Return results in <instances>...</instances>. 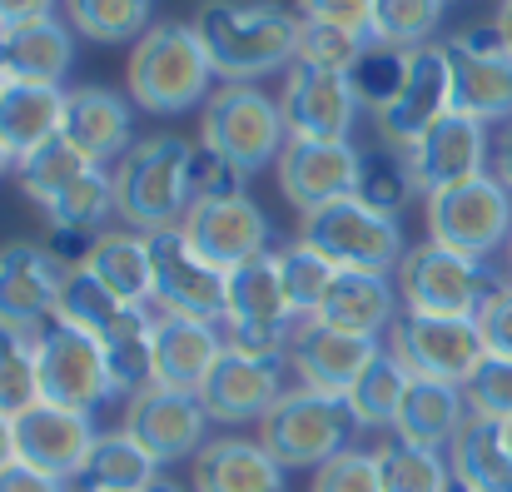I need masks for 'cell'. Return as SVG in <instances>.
<instances>
[{"instance_id":"1","label":"cell","mask_w":512,"mask_h":492,"mask_svg":"<svg viewBox=\"0 0 512 492\" xmlns=\"http://www.w3.org/2000/svg\"><path fill=\"white\" fill-rule=\"evenodd\" d=\"M189 25L224 85H259L299 55V10L279 0H204Z\"/></svg>"},{"instance_id":"2","label":"cell","mask_w":512,"mask_h":492,"mask_svg":"<svg viewBox=\"0 0 512 492\" xmlns=\"http://www.w3.org/2000/svg\"><path fill=\"white\" fill-rule=\"evenodd\" d=\"M130 100L150 115H184L194 105H204L214 90V65L194 35V25L179 20H155L135 45H130Z\"/></svg>"},{"instance_id":"3","label":"cell","mask_w":512,"mask_h":492,"mask_svg":"<svg viewBox=\"0 0 512 492\" xmlns=\"http://www.w3.org/2000/svg\"><path fill=\"white\" fill-rule=\"evenodd\" d=\"M189 150L174 135H150L140 145H130L110 179H115V214L125 219V229L140 234H160V229H179L184 209L194 204L189 194Z\"/></svg>"},{"instance_id":"4","label":"cell","mask_w":512,"mask_h":492,"mask_svg":"<svg viewBox=\"0 0 512 492\" xmlns=\"http://www.w3.org/2000/svg\"><path fill=\"white\" fill-rule=\"evenodd\" d=\"M294 309L284 294L279 254H259L224 274V343L249 358H289Z\"/></svg>"},{"instance_id":"5","label":"cell","mask_w":512,"mask_h":492,"mask_svg":"<svg viewBox=\"0 0 512 492\" xmlns=\"http://www.w3.org/2000/svg\"><path fill=\"white\" fill-rule=\"evenodd\" d=\"M393 284H398V299L408 304L403 314H433V319H478V309L498 289L483 259H468L433 239L408 244Z\"/></svg>"},{"instance_id":"6","label":"cell","mask_w":512,"mask_h":492,"mask_svg":"<svg viewBox=\"0 0 512 492\" xmlns=\"http://www.w3.org/2000/svg\"><path fill=\"white\" fill-rule=\"evenodd\" d=\"M199 140L209 150H219L224 160H234L244 174H259L269 164H279L289 145V125L274 95H264L259 85H219L204 100V120H199Z\"/></svg>"},{"instance_id":"7","label":"cell","mask_w":512,"mask_h":492,"mask_svg":"<svg viewBox=\"0 0 512 492\" xmlns=\"http://www.w3.org/2000/svg\"><path fill=\"white\" fill-rule=\"evenodd\" d=\"M299 239L309 249H319L334 269H368V274H398V264L408 254L403 224L393 214L368 209L358 194L304 214Z\"/></svg>"},{"instance_id":"8","label":"cell","mask_w":512,"mask_h":492,"mask_svg":"<svg viewBox=\"0 0 512 492\" xmlns=\"http://www.w3.org/2000/svg\"><path fill=\"white\" fill-rule=\"evenodd\" d=\"M353 413L339 393H319V388H289L269 418L259 423V443L284 463V468H324L334 453L348 448L353 433Z\"/></svg>"},{"instance_id":"9","label":"cell","mask_w":512,"mask_h":492,"mask_svg":"<svg viewBox=\"0 0 512 492\" xmlns=\"http://www.w3.org/2000/svg\"><path fill=\"white\" fill-rule=\"evenodd\" d=\"M428 239L468 259H488L512 239V189L488 169L478 179L428 194Z\"/></svg>"},{"instance_id":"10","label":"cell","mask_w":512,"mask_h":492,"mask_svg":"<svg viewBox=\"0 0 512 492\" xmlns=\"http://www.w3.org/2000/svg\"><path fill=\"white\" fill-rule=\"evenodd\" d=\"M35 368H40V403H60L75 413H100L105 403H125L110 383L105 348L95 333L75 324H55L35 338Z\"/></svg>"},{"instance_id":"11","label":"cell","mask_w":512,"mask_h":492,"mask_svg":"<svg viewBox=\"0 0 512 492\" xmlns=\"http://www.w3.org/2000/svg\"><path fill=\"white\" fill-rule=\"evenodd\" d=\"M388 348L403 358L413 378H433L453 388H463L488 358L478 319H433V314H398V324L388 328Z\"/></svg>"},{"instance_id":"12","label":"cell","mask_w":512,"mask_h":492,"mask_svg":"<svg viewBox=\"0 0 512 492\" xmlns=\"http://www.w3.org/2000/svg\"><path fill=\"white\" fill-rule=\"evenodd\" d=\"M443 115H453V65H448V45L408 50V75H403L398 95L373 115L378 145H383V150H413Z\"/></svg>"},{"instance_id":"13","label":"cell","mask_w":512,"mask_h":492,"mask_svg":"<svg viewBox=\"0 0 512 492\" xmlns=\"http://www.w3.org/2000/svg\"><path fill=\"white\" fill-rule=\"evenodd\" d=\"M209 413L199 403V393H174L160 383H145L140 393L125 398V413H120V433H130L160 468L170 463H194L199 448L209 443Z\"/></svg>"},{"instance_id":"14","label":"cell","mask_w":512,"mask_h":492,"mask_svg":"<svg viewBox=\"0 0 512 492\" xmlns=\"http://www.w3.org/2000/svg\"><path fill=\"white\" fill-rule=\"evenodd\" d=\"M453 65V110L478 125H508L512 120V50L493 25L458 30L448 40Z\"/></svg>"},{"instance_id":"15","label":"cell","mask_w":512,"mask_h":492,"mask_svg":"<svg viewBox=\"0 0 512 492\" xmlns=\"http://www.w3.org/2000/svg\"><path fill=\"white\" fill-rule=\"evenodd\" d=\"M150 259H155V309L160 314L224 324V269H214L184 239V229L150 234Z\"/></svg>"},{"instance_id":"16","label":"cell","mask_w":512,"mask_h":492,"mask_svg":"<svg viewBox=\"0 0 512 492\" xmlns=\"http://www.w3.org/2000/svg\"><path fill=\"white\" fill-rule=\"evenodd\" d=\"M274 174H279V194L299 214H314L324 204H339V199L358 194L363 150H353V140H294L289 135Z\"/></svg>"},{"instance_id":"17","label":"cell","mask_w":512,"mask_h":492,"mask_svg":"<svg viewBox=\"0 0 512 492\" xmlns=\"http://www.w3.org/2000/svg\"><path fill=\"white\" fill-rule=\"evenodd\" d=\"M279 110H284V125H289L294 140H348L363 105H358L353 80L343 70H324V65L294 60L284 70Z\"/></svg>"},{"instance_id":"18","label":"cell","mask_w":512,"mask_h":492,"mask_svg":"<svg viewBox=\"0 0 512 492\" xmlns=\"http://www.w3.org/2000/svg\"><path fill=\"white\" fill-rule=\"evenodd\" d=\"M65 274L70 269H60L45 244H5L0 249V328L20 338H40L55 324Z\"/></svg>"},{"instance_id":"19","label":"cell","mask_w":512,"mask_h":492,"mask_svg":"<svg viewBox=\"0 0 512 492\" xmlns=\"http://www.w3.org/2000/svg\"><path fill=\"white\" fill-rule=\"evenodd\" d=\"M184 239L214 264V269H239L259 254H269V214L249 194H224V199H194L179 219Z\"/></svg>"},{"instance_id":"20","label":"cell","mask_w":512,"mask_h":492,"mask_svg":"<svg viewBox=\"0 0 512 492\" xmlns=\"http://www.w3.org/2000/svg\"><path fill=\"white\" fill-rule=\"evenodd\" d=\"M95 443H100L95 418L60 408V403H35L30 413L15 418V463L40 468V473L65 478V483H75L85 473Z\"/></svg>"},{"instance_id":"21","label":"cell","mask_w":512,"mask_h":492,"mask_svg":"<svg viewBox=\"0 0 512 492\" xmlns=\"http://www.w3.org/2000/svg\"><path fill=\"white\" fill-rule=\"evenodd\" d=\"M284 393H289V358H249L224 348L199 403L214 423H264Z\"/></svg>"},{"instance_id":"22","label":"cell","mask_w":512,"mask_h":492,"mask_svg":"<svg viewBox=\"0 0 512 492\" xmlns=\"http://www.w3.org/2000/svg\"><path fill=\"white\" fill-rule=\"evenodd\" d=\"M378 338L363 333H343L319 319H299L289 338V368L299 378V388H319V393H348L358 383V373L378 358Z\"/></svg>"},{"instance_id":"23","label":"cell","mask_w":512,"mask_h":492,"mask_svg":"<svg viewBox=\"0 0 512 492\" xmlns=\"http://www.w3.org/2000/svg\"><path fill=\"white\" fill-rule=\"evenodd\" d=\"M408 155V169L418 179V194H438L448 184H463V179H478L488 174L493 164V145H488V125L468 120V115H443Z\"/></svg>"},{"instance_id":"24","label":"cell","mask_w":512,"mask_h":492,"mask_svg":"<svg viewBox=\"0 0 512 492\" xmlns=\"http://www.w3.org/2000/svg\"><path fill=\"white\" fill-rule=\"evenodd\" d=\"M224 328L184 314H160L155 309V383L174 393H204L209 373L224 358Z\"/></svg>"},{"instance_id":"25","label":"cell","mask_w":512,"mask_h":492,"mask_svg":"<svg viewBox=\"0 0 512 492\" xmlns=\"http://www.w3.org/2000/svg\"><path fill=\"white\" fill-rule=\"evenodd\" d=\"M60 140H70L90 164H110L130 150V100L110 85L65 90Z\"/></svg>"},{"instance_id":"26","label":"cell","mask_w":512,"mask_h":492,"mask_svg":"<svg viewBox=\"0 0 512 492\" xmlns=\"http://www.w3.org/2000/svg\"><path fill=\"white\" fill-rule=\"evenodd\" d=\"M194 492H289V468L259 438H209L194 458Z\"/></svg>"},{"instance_id":"27","label":"cell","mask_w":512,"mask_h":492,"mask_svg":"<svg viewBox=\"0 0 512 492\" xmlns=\"http://www.w3.org/2000/svg\"><path fill=\"white\" fill-rule=\"evenodd\" d=\"M70 65H75V30L60 15L0 30V70H5V80L65 85Z\"/></svg>"},{"instance_id":"28","label":"cell","mask_w":512,"mask_h":492,"mask_svg":"<svg viewBox=\"0 0 512 492\" xmlns=\"http://www.w3.org/2000/svg\"><path fill=\"white\" fill-rule=\"evenodd\" d=\"M319 324L343 328V333H363V338H378L398 324V284L393 274H368V269H339L334 289L324 294Z\"/></svg>"},{"instance_id":"29","label":"cell","mask_w":512,"mask_h":492,"mask_svg":"<svg viewBox=\"0 0 512 492\" xmlns=\"http://www.w3.org/2000/svg\"><path fill=\"white\" fill-rule=\"evenodd\" d=\"M120 304L130 309H155V259H150V234L140 229H100L90 264H85Z\"/></svg>"},{"instance_id":"30","label":"cell","mask_w":512,"mask_h":492,"mask_svg":"<svg viewBox=\"0 0 512 492\" xmlns=\"http://www.w3.org/2000/svg\"><path fill=\"white\" fill-rule=\"evenodd\" d=\"M60 115H65V85L10 80L5 95H0V145H5V155L20 164L40 145H50L60 135Z\"/></svg>"},{"instance_id":"31","label":"cell","mask_w":512,"mask_h":492,"mask_svg":"<svg viewBox=\"0 0 512 492\" xmlns=\"http://www.w3.org/2000/svg\"><path fill=\"white\" fill-rule=\"evenodd\" d=\"M448 463H453V483L463 492H512V448L503 423L493 418L468 413V423L448 443Z\"/></svg>"},{"instance_id":"32","label":"cell","mask_w":512,"mask_h":492,"mask_svg":"<svg viewBox=\"0 0 512 492\" xmlns=\"http://www.w3.org/2000/svg\"><path fill=\"white\" fill-rule=\"evenodd\" d=\"M463 423H468V398H463V388L433 383V378H413V388H408V398H403V408H398L393 438L443 453V448L458 438Z\"/></svg>"},{"instance_id":"33","label":"cell","mask_w":512,"mask_h":492,"mask_svg":"<svg viewBox=\"0 0 512 492\" xmlns=\"http://www.w3.org/2000/svg\"><path fill=\"white\" fill-rule=\"evenodd\" d=\"M100 348H105V368L120 398L155 383V314L150 309H125V319L100 338Z\"/></svg>"},{"instance_id":"34","label":"cell","mask_w":512,"mask_h":492,"mask_svg":"<svg viewBox=\"0 0 512 492\" xmlns=\"http://www.w3.org/2000/svg\"><path fill=\"white\" fill-rule=\"evenodd\" d=\"M408 388H413V373L403 368V358H398L393 348H383V353L358 373V383L343 393V403H348V413H353L358 428H393V423H398V408H403V398H408Z\"/></svg>"},{"instance_id":"35","label":"cell","mask_w":512,"mask_h":492,"mask_svg":"<svg viewBox=\"0 0 512 492\" xmlns=\"http://www.w3.org/2000/svg\"><path fill=\"white\" fill-rule=\"evenodd\" d=\"M160 478V463L130 438V433H100L85 473L75 478L80 492H145Z\"/></svg>"},{"instance_id":"36","label":"cell","mask_w":512,"mask_h":492,"mask_svg":"<svg viewBox=\"0 0 512 492\" xmlns=\"http://www.w3.org/2000/svg\"><path fill=\"white\" fill-rule=\"evenodd\" d=\"M65 25L95 45H135L155 25V0H60Z\"/></svg>"},{"instance_id":"37","label":"cell","mask_w":512,"mask_h":492,"mask_svg":"<svg viewBox=\"0 0 512 492\" xmlns=\"http://www.w3.org/2000/svg\"><path fill=\"white\" fill-rule=\"evenodd\" d=\"M383 492H453V463L438 448H418L403 438H388L373 448Z\"/></svg>"},{"instance_id":"38","label":"cell","mask_w":512,"mask_h":492,"mask_svg":"<svg viewBox=\"0 0 512 492\" xmlns=\"http://www.w3.org/2000/svg\"><path fill=\"white\" fill-rule=\"evenodd\" d=\"M115 214V179L105 164H90L55 204H45V219L50 229H90L100 234V224Z\"/></svg>"},{"instance_id":"39","label":"cell","mask_w":512,"mask_h":492,"mask_svg":"<svg viewBox=\"0 0 512 492\" xmlns=\"http://www.w3.org/2000/svg\"><path fill=\"white\" fill-rule=\"evenodd\" d=\"M443 5L448 0H373L368 40L373 45H393V50H423V45H433Z\"/></svg>"},{"instance_id":"40","label":"cell","mask_w":512,"mask_h":492,"mask_svg":"<svg viewBox=\"0 0 512 492\" xmlns=\"http://www.w3.org/2000/svg\"><path fill=\"white\" fill-rule=\"evenodd\" d=\"M85 169H90V160H85L70 140L55 135L50 145H40L35 155H25V160L15 164V184L45 209V204H55V199H60Z\"/></svg>"},{"instance_id":"41","label":"cell","mask_w":512,"mask_h":492,"mask_svg":"<svg viewBox=\"0 0 512 492\" xmlns=\"http://www.w3.org/2000/svg\"><path fill=\"white\" fill-rule=\"evenodd\" d=\"M125 309H130V304H120L90 269H70L65 284H60V309H55V319L85 328V333H95V338H105L110 328L125 319Z\"/></svg>"},{"instance_id":"42","label":"cell","mask_w":512,"mask_h":492,"mask_svg":"<svg viewBox=\"0 0 512 492\" xmlns=\"http://www.w3.org/2000/svg\"><path fill=\"white\" fill-rule=\"evenodd\" d=\"M418 194V179H413V169H408V155L403 150H373V155H363V174H358V199L368 204V209H378V214H403L408 209V199Z\"/></svg>"},{"instance_id":"43","label":"cell","mask_w":512,"mask_h":492,"mask_svg":"<svg viewBox=\"0 0 512 492\" xmlns=\"http://www.w3.org/2000/svg\"><path fill=\"white\" fill-rule=\"evenodd\" d=\"M279 269H284V294H289L294 319H314L319 304H324V294L334 289L339 269H334L319 249H309L304 239L289 244V249H279Z\"/></svg>"},{"instance_id":"44","label":"cell","mask_w":512,"mask_h":492,"mask_svg":"<svg viewBox=\"0 0 512 492\" xmlns=\"http://www.w3.org/2000/svg\"><path fill=\"white\" fill-rule=\"evenodd\" d=\"M40 403V368H35V338L0 328V418H20Z\"/></svg>"},{"instance_id":"45","label":"cell","mask_w":512,"mask_h":492,"mask_svg":"<svg viewBox=\"0 0 512 492\" xmlns=\"http://www.w3.org/2000/svg\"><path fill=\"white\" fill-rule=\"evenodd\" d=\"M403 75H408V50H393V45H368L363 60L348 70L353 95H358V105H363L368 115H378V110L398 95Z\"/></svg>"},{"instance_id":"46","label":"cell","mask_w":512,"mask_h":492,"mask_svg":"<svg viewBox=\"0 0 512 492\" xmlns=\"http://www.w3.org/2000/svg\"><path fill=\"white\" fill-rule=\"evenodd\" d=\"M373 40L358 35V30H339V25H319V20H299V55L304 65H324V70H353L363 60Z\"/></svg>"},{"instance_id":"47","label":"cell","mask_w":512,"mask_h":492,"mask_svg":"<svg viewBox=\"0 0 512 492\" xmlns=\"http://www.w3.org/2000/svg\"><path fill=\"white\" fill-rule=\"evenodd\" d=\"M468 413L473 418H493V423H512V358H483L478 373L463 383Z\"/></svg>"},{"instance_id":"48","label":"cell","mask_w":512,"mask_h":492,"mask_svg":"<svg viewBox=\"0 0 512 492\" xmlns=\"http://www.w3.org/2000/svg\"><path fill=\"white\" fill-rule=\"evenodd\" d=\"M309 492H383L373 448H343V453H334L324 468H314Z\"/></svg>"},{"instance_id":"49","label":"cell","mask_w":512,"mask_h":492,"mask_svg":"<svg viewBox=\"0 0 512 492\" xmlns=\"http://www.w3.org/2000/svg\"><path fill=\"white\" fill-rule=\"evenodd\" d=\"M244 169L234 160H224L219 150L199 145L189 150V194L194 199H224V194H244Z\"/></svg>"},{"instance_id":"50","label":"cell","mask_w":512,"mask_h":492,"mask_svg":"<svg viewBox=\"0 0 512 492\" xmlns=\"http://www.w3.org/2000/svg\"><path fill=\"white\" fill-rule=\"evenodd\" d=\"M478 328H483V343L493 358H512V279H503L488 304L478 309Z\"/></svg>"},{"instance_id":"51","label":"cell","mask_w":512,"mask_h":492,"mask_svg":"<svg viewBox=\"0 0 512 492\" xmlns=\"http://www.w3.org/2000/svg\"><path fill=\"white\" fill-rule=\"evenodd\" d=\"M299 20H319V25H339V30H358L368 35L373 25V0H294Z\"/></svg>"},{"instance_id":"52","label":"cell","mask_w":512,"mask_h":492,"mask_svg":"<svg viewBox=\"0 0 512 492\" xmlns=\"http://www.w3.org/2000/svg\"><path fill=\"white\" fill-rule=\"evenodd\" d=\"M95 239H100V234H90V229H50L45 249L55 254V264H60V269H85V264H90Z\"/></svg>"},{"instance_id":"53","label":"cell","mask_w":512,"mask_h":492,"mask_svg":"<svg viewBox=\"0 0 512 492\" xmlns=\"http://www.w3.org/2000/svg\"><path fill=\"white\" fill-rule=\"evenodd\" d=\"M0 492H70L65 478H50L40 468H25V463H10L0 473Z\"/></svg>"},{"instance_id":"54","label":"cell","mask_w":512,"mask_h":492,"mask_svg":"<svg viewBox=\"0 0 512 492\" xmlns=\"http://www.w3.org/2000/svg\"><path fill=\"white\" fill-rule=\"evenodd\" d=\"M55 5L60 0H0V30L25 25V20H45V15H55Z\"/></svg>"},{"instance_id":"55","label":"cell","mask_w":512,"mask_h":492,"mask_svg":"<svg viewBox=\"0 0 512 492\" xmlns=\"http://www.w3.org/2000/svg\"><path fill=\"white\" fill-rule=\"evenodd\" d=\"M493 174H498V179L512 189V120L503 125V135L493 140Z\"/></svg>"},{"instance_id":"56","label":"cell","mask_w":512,"mask_h":492,"mask_svg":"<svg viewBox=\"0 0 512 492\" xmlns=\"http://www.w3.org/2000/svg\"><path fill=\"white\" fill-rule=\"evenodd\" d=\"M15 463V423L10 418H0V473Z\"/></svg>"},{"instance_id":"57","label":"cell","mask_w":512,"mask_h":492,"mask_svg":"<svg viewBox=\"0 0 512 492\" xmlns=\"http://www.w3.org/2000/svg\"><path fill=\"white\" fill-rule=\"evenodd\" d=\"M493 30L503 35V45L512 50V0H503V5H498V15H493Z\"/></svg>"},{"instance_id":"58","label":"cell","mask_w":512,"mask_h":492,"mask_svg":"<svg viewBox=\"0 0 512 492\" xmlns=\"http://www.w3.org/2000/svg\"><path fill=\"white\" fill-rule=\"evenodd\" d=\"M145 492H189V488H179L174 478H165V473H160V478H155V483H150V488H145Z\"/></svg>"},{"instance_id":"59","label":"cell","mask_w":512,"mask_h":492,"mask_svg":"<svg viewBox=\"0 0 512 492\" xmlns=\"http://www.w3.org/2000/svg\"><path fill=\"white\" fill-rule=\"evenodd\" d=\"M10 169H15V160H10V155H5V145H0V174H10Z\"/></svg>"},{"instance_id":"60","label":"cell","mask_w":512,"mask_h":492,"mask_svg":"<svg viewBox=\"0 0 512 492\" xmlns=\"http://www.w3.org/2000/svg\"><path fill=\"white\" fill-rule=\"evenodd\" d=\"M508 279H512V239H508Z\"/></svg>"},{"instance_id":"61","label":"cell","mask_w":512,"mask_h":492,"mask_svg":"<svg viewBox=\"0 0 512 492\" xmlns=\"http://www.w3.org/2000/svg\"><path fill=\"white\" fill-rule=\"evenodd\" d=\"M5 85H10V80H5V70H0V95H5Z\"/></svg>"},{"instance_id":"62","label":"cell","mask_w":512,"mask_h":492,"mask_svg":"<svg viewBox=\"0 0 512 492\" xmlns=\"http://www.w3.org/2000/svg\"><path fill=\"white\" fill-rule=\"evenodd\" d=\"M503 433H508V448H512V423H503Z\"/></svg>"},{"instance_id":"63","label":"cell","mask_w":512,"mask_h":492,"mask_svg":"<svg viewBox=\"0 0 512 492\" xmlns=\"http://www.w3.org/2000/svg\"><path fill=\"white\" fill-rule=\"evenodd\" d=\"M453 492H463V488H453Z\"/></svg>"}]
</instances>
